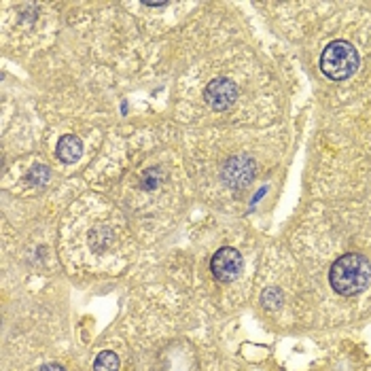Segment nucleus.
Here are the masks:
<instances>
[{
  "label": "nucleus",
  "instance_id": "1",
  "mask_svg": "<svg viewBox=\"0 0 371 371\" xmlns=\"http://www.w3.org/2000/svg\"><path fill=\"white\" fill-rule=\"evenodd\" d=\"M329 282L338 295L353 297L367 289L371 282V261L361 252L342 254L329 271Z\"/></svg>",
  "mask_w": 371,
  "mask_h": 371
},
{
  "label": "nucleus",
  "instance_id": "2",
  "mask_svg": "<svg viewBox=\"0 0 371 371\" xmlns=\"http://www.w3.org/2000/svg\"><path fill=\"white\" fill-rule=\"evenodd\" d=\"M359 68V51L348 41H333L321 55V70L331 81H346Z\"/></svg>",
  "mask_w": 371,
  "mask_h": 371
},
{
  "label": "nucleus",
  "instance_id": "3",
  "mask_svg": "<svg viewBox=\"0 0 371 371\" xmlns=\"http://www.w3.org/2000/svg\"><path fill=\"white\" fill-rule=\"evenodd\" d=\"M210 269H213L217 280L234 282L242 274V269H244V259H242V254L236 248H219L213 254V259H210Z\"/></svg>",
  "mask_w": 371,
  "mask_h": 371
},
{
  "label": "nucleus",
  "instance_id": "4",
  "mask_svg": "<svg viewBox=\"0 0 371 371\" xmlns=\"http://www.w3.org/2000/svg\"><path fill=\"white\" fill-rule=\"evenodd\" d=\"M221 178L232 189H247L254 178V161L248 155H236L223 163Z\"/></svg>",
  "mask_w": 371,
  "mask_h": 371
},
{
  "label": "nucleus",
  "instance_id": "5",
  "mask_svg": "<svg viewBox=\"0 0 371 371\" xmlns=\"http://www.w3.org/2000/svg\"><path fill=\"white\" fill-rule=\"evenodd\" d=\"M238 98V87L232 79L219 77L210 81L204 90V100L213 111H227Z\"/></svg>",
  "mask_w": 371,
  "mask_h": 371
},
{
  "label": "nucleus",
  "instance_id": "6",
  "mask_svg": "<svg viewBox=\"0 0 371 371\" xmlns=\"http://www.w3.org/2000/svg\"><path fill=\"white\" fill-rule=\"evenodd\" d=\"M55 151H58V159L62 163H77L83 155V142H81V138H77L72 134H66V136L60 138Z\"/></svg>",
  "mask_w": 371,
  "mask_h": 371
},
{
  "label": "nucleus",
  "instance_id": "7",
  "mask_svg": "<svg viewBox=\"0 0 371 371\" xmlns=\"http://www.w3.org/2000/svg\"><path fill=\"white\" fill-rule=\"evenodd\" d=\"M94 371H119V357L111 350H104L96 357Z\"/></svg>",
  "mask_w": 371,
  "mask_h": 371
},
{
  "label": "nucleus",
  "instance_id": "8",
  "mask_svg": "<svg viewBox=\"0 0 371 371\" xmlns=\"http://www.w3.org/2000/svg\"><path fill=\"white\" fill-rule=\"evenodd\" d=\"M263 303L265 308H278L282 303V293L278 289H269L263 293Z\"/></svg>",
  "mask_w": 371,
  "mask_h": 371
},
{
  "label": "nucleus",
  "instance_id": "9",
  "mask_svg": "<svg viewBox=\"0 0 371 371\" xmlns=\"http://www.w3.org/2000/svg\"><path fill=\"white\" fill-rule=\"evenodd\" d=\"M38 371H66L62 365H58V363H49V365H43Z\"/></svg>",
  "mask_w": 371,
  "mask_h": 371
}]
</instances>
